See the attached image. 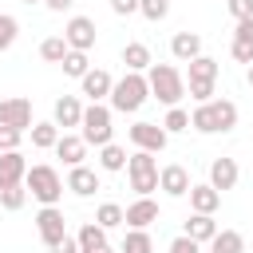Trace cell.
Instances as JSON below:
<instances>
[{
  "mask_svg": "<svg viewBox=\"0 0 253 253\" xmlns=\"http://www.w3.org/2000/svg\"><path fill=\"white\" fill-rule=\"evenodd\" d=\"M190 126L198 134H229L237 126V103L233 99H210L190 111Z\"/></svg>",
  "mask_w": 253,
  "mask_h": 253,
  "instance_id": "1",
  "label": "cell"
},
{
  "mask_svg": "<svg viewBox=\"0 0 253 253\" xmlns=\"http://www.w3.org/2000/svg\"><path fill=\"white\" fill-rule=\"evenodd\" d=\"M146 87H150V99L166 103V107H178L186 99V75L174 67V63H150L146 71Z\"/></svg>",
  "mask_w": 253,
  "mask_h": 253,
  "instance_id": "2",
  "label": "cell"
},
{
  "mask_svg": "<svg viewBox=\"0 0 253 253\" xmlns=\"http://www.w3.org/2000/svg\"><path fill=\"white\" fill-rule=\"evenodd\" d=\"M146 99H150V87H146V75H138V71H126L123 79H115V87H111V95H107L111 111H119V115L142 111Z\"/></svg>",
  "mask_w": 253,
  "mask_h": 253,
  "instance_id": "3",
  "label": "cell"
},
{
  "mask_svg": "<svg viewBox=\"0 0 253 253\" xmlns=\"http://www.w3.org/2000/svg\"><path fill=\"white\" fill-rule=\"evenodd\" d=\"M24 190L40 202V206H59V198H63V178H59V170L55 166H47V162H36V166H28V174H24Z\"/></svg>",
  "mask_w": 253,
  "mask_h": 253,
  "instance_id": "4",
  "label": "cell"
},
{
  "mask_svg": "<svg viewBox=\"0 0 253 253\" xmlns=\"http://www.w3.org/2000/svg\"><path fill=\"white\" fill-rule=\"evenodd\" d=\"M111 107L107 103H91V107H83V123H79V138L87 142V146H107L111 142V134H115V126H111Z\"/></svg>",
  "mask_w": 253,
  "mask_h": 253,
  "instance_id": "5",
  "label": "cell"
},
{
  "mask_svg": "<svg viewBox=\"0 0 253 253\" xmlns=\"http://www.w3.org/2000/svg\"><path fill=\"white\" fill-rule=\"evenodd\" d=\"M126 178H130V190L138 198H150L158 190V158L146 154V150H134L126 154Z\"/></svg>",
  "mask_w": 253,
  "mask_h": 253,
  "instance_id": "6",
  "label": "cell"
},
{
  "mask_svg": "<svg viewBox=\"0 0 253 253\" xmlns=\"http://www.w3.org/2000/svg\"><path fill=\"white\" fill-rule=\"evenodd\" d=\"M213 83H217V59H210V55L190 59V83H186L190 99L194 103H210L213 99Z\"/></svg>",
  "mask_w": 253,
  "mask_h": 253,
  "instance_id": "7",
  "label": "cell"
},
{
  "mask_svg": "<svg viewBox=\"0 0 253 253\" xmlns=\"http://www.w3.org/2000/svg\"><path fill=\"white\" fill-rule=\"evenodd\" d=\"M126 138L134 142V150H146V154H162L166 142H170V134L162 130V123H134L126 130Z\"/></svg>",
  "mask_w": 253,
  "mask_h": 253,
  "instance_id": "8",
  "label": "cell"
},
{
  "mask_svg": "<svg viewBox=\"0 0 253 253\" xmlns=\"http://www.w3.org/2000/svg\"><path fill=\"white\" fill-rule=\"evenodd\" d=\"M36 233H40V241L51 249L55 241H63L67 237V221H63V210L59 206H40V213H36Z\"/></svg>",
  "mask_w": 253,
  "mask_h": 253,
  "instance_id": "9",
  "label": "cell"
},
{
  "mask_svg": "<svg viewBox=\"0 0 253 253\" xmlns=\"http://www.w3.org/2000/svg\"><path fill=\"white\" fill-rule=\"evenodd\" d=\"M95 20L91 16H71L67 24H63V40H67V47L71 51H91L95 47Z\"/></svg>",
  "mask_w": 253,
  "mask_h": 253,
  "instance_id": "10",
  "label": "cell"
},
{
  "mask_svg": "<svg viewBox=\"0 0 253 253\" xmlns=\"http://www.w3.org/2000/svg\"><path fill=\"white\" fill-rule=\"evenodd\" d=\"M32 99H0V126H12V130H32Z\"/></svg>",
  "mask_w": 253,
  "mask_h": 253,
  "instance_id": "11",
  "label": "cell"
},
{
  "mask_svg": "<svg viewBox=\"0 0 253 253\" xmlns=\"http://www.w3.org/2000/svg\"><path fill=\"white\" fill-rule=\"evenodd\" d=\"M190 170L186 166H178V162H170V166H158V190L166 194V198H186L190 194Z\"/></svg>",
  "mask_w": 253,
  "mask_h": 253,
  "instance_id": "12",
  "label": "cell"
},
{
  "mask_svg": "<svg viewBox=\"0 0 253 253\" xmlns=\"http://www.w3.org/2000/svg\"><path fill=\"white\" fill-rule=\"evenodd\" d=\"M154 221H158V202L154 198H134L123 210V225L126 229H150Z\"/></svg>",
  "mask_w": 253,
  "mask_h": 253,
  "instance_id": "13",
  "label": "cell"
},
{
  "mask_svg": "<svg viewBox=\"0 0 253 253\" xmlns=\"http://www.w3.org/2000/svg\"><path fill=\"white\" fill-rule=\"evenodd\" d=\"M51 123L67 134V126H79L83 123V103H79V95H59L55 99V107H51Z\"/></svg>",
  "mask_w": 253,
  "mask_h": 253,
  "instance_id": "14",
  "label": "cell"
},
{
  "mask_svg": "<svg viewBox=\"0 0 253 253\" xmlns=\"http://www.w3.org/2000/svg\"><path fill=\"white\" fill-rule=\"evenodd\" d=\"M75 198H95L99 190H103V182H99V174L91 170V166H71L67 170V182H63Z\"/></svg>",
  "mask_w": 253,
  "mask_h": 253,
  "instance_id": "15",
  "label": "cell"
},
{
  "mask_svg": "<svg viewBox=\"0 0 253 253\" xmlns=\"http://www.w3.org/2000/svg\"><path fill=\"white\" fill-rule=\"evenodd\" d=\"M111 87H115V79H111V71H103V67H91V71L79 79V95H87L91 103H103V99L111 95Z\"/></svg>",
  "mask_w": 253,
  "mask_h": 253,
  "instance_id": "16",
  "label": "cell"
},
{
  "mask_svg": "<svg viewBox=\"0 0 253 253\" xmlns=\"http://www.w3.org/2000/svg\"><path fill=\"white\" fill-rule=\"evenodd\" d=\"M237 178H241V170H237V162H233V158H225V154H221V158H213V162H210V186H213L217 194L233 190V186H237Z\"/></svg>",
  "mask_w": 253,
  "mask_h": 253,
  "instance_id": "17",
  "label": "cell"
},
{
  "mask_svg": "<svg viewBox=\"0 0 253 253\" xmlns=\"http://www.w3.org/2000/svg\"><path fill=\"white\" fill-rule=\"evenodd\" d=\"M229 55L237 59V63H253V16L249 20H237V28H233V43H229Z\"/></svg>",
  "mask_w": 253,
  "mask_h": 253,
  "instance_id": "18",
  "label": "cell"
},
{
  "mask_svg": "<svg viewBox=\"0 0 253 253\" xmlns=\"http://www.w3.org/2000/svg\"><path fill=\"white\" fill-rule=\"evenodd\" d=\"M24 174H28V162H24L20 150L0 154V190H8V186H24Z\"/></svg>",
  "mask_w": 253,
  "mask_h": 253,
  "instance_id": "19",
  "label": "cell"
},
{
  "mask_svg": "<svg viewBox=\"0 0 253 253\" xmlns=\"http://www.w3.org/2000/svg\"><path fill=\"white\" fill-rule=\"evenodd\" d=\"M217 229H221V225L213 221V213H190V217H186V229H182V233H186L190 241H198V245H210Z\"/></svg>",
  "mask_w": 253,
  "mask_h": 253,
  "instance_id": "20",
  "label": "cell"
},
{
  "mask_svg": "<svg viewBox=\"0 0 253 253\" xmlns=\"http://www.w3.org/2000/svg\"><path fill=\"white\" fill-rule=\"evenodd\" d=\"M170 55H174L178 63L198 59V55H202V36H198V32H174V40H170Z\"/></svg>",
  "mask_w": 253,
  "mask_h": 253,
  "instance_id": "21",
  "label": "cell"
},
{
  "mask_svg": "<svg viewBox=\"0 0 253 253\" xmlns=\"http://www.w3.org/2000/svg\"><path fill=\"white\" fill-rule=\"evenodd\" d=\"M55 158H63L67 170H71V166H83V158H87V142H83L79 134H59V142H55Z\"/></svg>",
  "mask_w": 253,
  "mask_h": 253,
  "instance_id": "22",
  "label": "cell"
},
{
  "mask_svg": "<svg viewBox=\"0 0 253 253\" xmlns=\"http://www.w3.org/2000/svg\"><path fill=\"white\" fill-rule=\"evenodd\" d=\"M217 206H221V194H217L210 182L190 186V210H194V213H217Z\"/></svg>",
  "mask_w": 253,
  "mask_h": 253,
  "instance_id": "23",
  "label": "cell"
},
{
  "mask_svg": "<svg viewBox=\"0 0 253 253\" xmlns=\"http://www.w3.org/2000/svg\"><path fill=\"white\" fill-rule=\"evenodd\" d=\"M123 63H126V71H146L150 63H154V55H150V47L142 43V40H130L126 47H123Z\"/></svg>",
  "mask_w": 253,
  "mask_h": 253,
  "instance_id": "24",
  "label": "cell"
},
{
  "mask_svg": "<svg viewBox=\"0 0 253 253\" xmlns=\"http://www.w3.org/2000/svg\"><path fill=\"white\" fill-rule=\"evenodd\" d=\"M28 134H32V146H36V150H55V142H59L63 130H59L55 123H32Z\"/></svg>",
  "mask_w": 253,
  "mask_h": 253,
  "instance_id": "25",
  "label": "cell"
},
{
  "mask_svg": "<svg viewBox=\"0 0 253 253\" xmlns=\"http://www.w3.org/2000/svg\"><path fill=\"white\" fill-rule=\"evenodd\" d=\"M210 253H245V237L237 229H217L210 241Z\"/></svg>",
  "mask_w": 253,
  "mask_h": 253,
  "instance_id": "26",
  "label": "cell"
},
{
  "mask_svg": "<svg viewBox=\"0 0 253 253\" xmlns=\"http://www.w3.org/2000/svg\"><path fill=\"white\" fill-rule=\"evenodd\" d=\"M99 170H107V174L126 170V150H123V146H115V142L99 146Z\"/></svg>",
  "mask_w": 253,
  "mask_h": 253,
  "instance_id": "27",
  "label": "cell"
},
{
  "mask_svg": "<svg viewBox=\"0 0 253 253\" xmlns=\"http://www.w3.org/2000/svg\"><path fill=\"white\" fill-rule=\"evenodd\" d=\"M75 241H79V249H99V245H107V229L95 225V221H83L79 233H75Z\"/></svg>",
  "mask_w": 253,
  "mask_h": 253,
  "instance_id": "28",
  "label": "cell"
},
{
  "mask_svg": "<svg viewBox=\"0 0 253 253\" xmlns=\"http://www.w3.org/2000/svg\"><path fill=\"white\" fill-rule=\"evenodd\" d=\"M119 253H154V241H150V233H146V229H126V237H123Z\"/></svg>",
  "mask_w": 253,
  "mask_h": 253,
  "instance_id": "29",
  "label": "cell"
},
{
  "mask_svg": "<svg viewBox=\"0 0 253 253\" xmlns=\"http://www.w3.org/2000/svg\"><path fill=\"white\" fill-rule=\"evenodd\" d=\"M71 47H67V40L63 36H47L43 43H40V59H47V63H63V55H67Z\"/></svg>",
  "mask_w": 253,
  "mask_h": 253,
  "instance_id": "30",
  "label": "cell"
},
{
  "mask_svg": "<svg viewBox=\"0 0 253 253\" xmlns=\"http://www.w3.org/2000/svg\"><path fill=\"white\" fill-rule=\"evenodd\" d=\"M59 67H63V75H71V79H83V75L91 71V59H87V51H67Z\"/></svg>",
  "mask_w": 253,
  "mask_h": 253,
  "instance_id": "31",
  "label": "cell"
},
{
  "mask_svg": "<svg viewBox=\"0 0 253 253\" xmlns=\"http://www.w3.org/2000/svg\"><path fill=\"white\" fill-rule=\"evenodd\" d=\"M95 225H103V229H119V225H123V206H119V202H103V206L95 210Z\"/></svg>",
  "mask_w": 253,
  "mask_h": 253,
  "instance_id": "32",
  "label": "cell"
},
{
  "mask_svg": "<svg viewBox=\"0 0 253 253\" xmlns=\"http://www.w3.org/2000/svg\"><path fill=\"white\" fill-rule=\"evenodd\" d=\"M162 130H166V134H182V130H190V111L170 107V111H166V119H162Z\"/></svg>",
  "mask_w": 253,
  "mask_h": 253,
  "instance_id": "33",
  "label": "cell"
},
{
  "mask_svg": "<svg viewBox=\"0 0 253 253\" xmlns=\"http://www.w3.org/2000/svg\"><path fill=\"white\" fill-rule=\"evenodd\" d=\"M16 36H20V20L8 16V12H0V55L16 43Z\"/></svg>",
  "mask_w": 253,
  "mask_h": 253,
  "instance_id": "34",
  "label": "cell"
},
{
  "mask_svg": "<svg viewBox=\"0 0 253 253\" xmlns=\"http://www.w3.org/2000/svg\"><path fill=\"white\" fill-rule=\"evenodd\" d=\"M138 12H142L150 24H158V20L170 16V0H138Z\"/></svg>",
  "mask_w": 253,
  "mask_h": 253,
  "instance_id": "35",
  "label": "cell"
},
{
  "mask_svg": "<svg viewBox=\"0 0 253 253\" xmlns=\"http://www.w3.org/2000/svg\"><path fill=\"white\" fill-rule=\"evenodd\" d=\"M24 202H28V190H24V186L0 190V206H4V210H24Z\"/></svg>",
  "mask_w": 253,
  "mask_h": 253,
  "instance_id": "36",
  "label": "cell"
},
{
  "mask_svg": "<svg viewBox=\"0 0 253 253\" xmlns=\"http://www.w3.org/2000/svg\"><path fill=\"white\" fill-rule=\"evenodd\" d=\"M20 142H24V130L0 126V154H8V150H20Z\"/></svg>",
  "mask_w": 253,
  "mask_h": 253,
  "instance_id": "37",
  "label": "cell"
},
{
  "mask_svg": "<svg viewBox=\"0 0 253 253\" xmlns=\"http://www.w3.org/2000/svg\"><path fill=\"white\" fill-rule=\"evenodd\" d=\"M225 8H229L233 20H249L253 16V0H225Z\"/></svg>",
  "mask_w": 253,
  "mask_h": 253,
  "instance_id": "38",
  "label": "cell"
},
{
  "mask_svg": "<svg viewBox=\"0 0 253 253\" xmlns=\"http://www.w3.org/2000/svg\"><path fill=\"white\" fill-rule=\"evenodd\" d=\"M166 253H202V245H198V241H190V237L182 233V237H174V241H170V249H166Z\"/></svg>",
  "mask_w": 253,
  "mask_h": 253,
  "instance_id": "39",
  "label": "cell"
},
{
  "mask_svg": "<svg viewBox=\"0 0 253 253\" xmlns=\"http://www.w3.org/2000/svg\"><path fill=\"white\" fill-rule=\"evenodd\" d=\"M111 12L115 16H134L138 12V0H111Z\"/></svg>",
  "mask_w": 253,
  "mask_h": 253,
  "instance_id": "40",
  "label": "cell"
},
{
  "mask_svg": "<svg viewBox=\"0 0 253 253\" xmlns=\"http://www.w3.org/2000/svg\"><path fill=\"white\" fill-rule=\"evenodd\" d=\"M47 253H79V241H75V237H63V241H55Z\"/></svg>",
  "mask_w": 253,
  "mask_h": 253,
  "instance_id": "41",
  "label": "cell"
},
{
  "mask_svg": "<svg viewBox=\"0 0 253 253\" xmlns=\"http://www.w3.org/2000/svg\"><path fill=\"white\" fill-rule=\"evenodd\" d=\"M43 4H47V8H51V12H67V8H71V4H75V0H43Z\"/></svg>",
  "mask_w": 253,
  "mask_h": 253,
  "instance_id": "42",
  "label": "cell"
},
{
  "mask_svg": "<svg viewBox=\"0 0 253 253\" xmlns=\"http://www.w3.org/2000/svg\"><path fill=\"white\" fill-rule=\"evenodd\" d=\"M79 253H111V245H99V249H79Z\"/></svg>",
  "mask_w": 253,
  "mask_h": 253,
  "instance_id": "43",
  "label": "cell"
},
{
  "mask_svg": "<svg viewBox=\"0 0 253 253\" xmlns=\"http://www.w3.org/2000/svg\"><path fill=\"white\" fill-rule=\"evenodd\" d=\"M245 79H249V87H253V63H249V71H245Z\"/></svg>",
  "mask_w": 253,
  "mask_h": 253,
  "instance_id": "44",
  "label": "cell"
},
{
  "mask_svg": "<svg viewBox=\"0 0 253 253\" xmlns=\"http://www.w3.org/2000/svg\"><path fill=\"white\" fill-rule=\"evenodd\" d=\"M24 4H40V0H24Z\"/></svg>",
  "mask_w": 253,
  "mask_h": 253,
  "instance_id": "45",
  "label": "cell"
}]
</instances>
